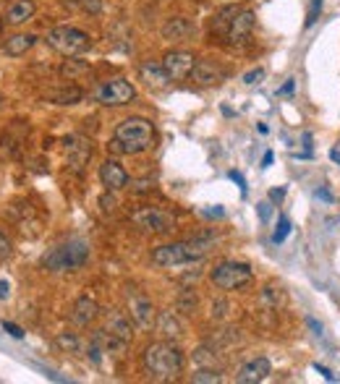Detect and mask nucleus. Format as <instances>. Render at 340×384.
Listing matches in <instances>:
<instances>
[{
  "mask_svg": "<svg viewBox=\"0 0 340 384\" xmlns=\"http://www.w3.org/2000/svg\"><path fill=\"white\" fill-rule=\"evenodd\" d=\"M0 298H8V282L0 280Z\"/></svg>",
  "mask_w": 340,
  "mask_h": 384,
  "instance_id": "44",
  "label": "nucleus"
},
{
  "mask_svg": "<svg viewBox=\"0 0 340 384\" xmlns=\"http://www.w3.org/2000/svg\"><path fill=\"white\" fill-rule=\"evenodd\" d=\"M314 369H317V372L322 374V376H325L328 382H335V374L330 372V369H325V366H319V363H314Z\"/></svg>",
  "mask_w": 340,
  "mask_h": 384,
  "instance_id": "40",
  "label": "nucleus"
},
{
  "mask_svg": "<svg viewBox=\"0 0 340 384\" xmlns=\"http://www.w3.org/2000/svg\"><path fill=\"white\" fill-rule=\"evenodd\" d=\"M66 157H69V165L73 173H82L87 160L92 157V144L82 136H71L66 139Z\"/></svg>",
  "mask_w": 340,
  "mask_h": 384,
  "instance_id": "16",
  "label": "nucleus"
},
{
  "mask_svg": "<svg viewBox=\"0 0 340 384\" xmlns=\"http://www.w3.org/2000/svg\"><path fill=\"white\" fill-rule=\"evenodd\" d=\"M306 322H309V327H312V329H314V332H322V324H317V322H314V319H306Z\"/></svg>",
  "mask_w": 340,
  "mask_h": 384,
  "instance_id": "46",
  "label": "nucleus"
},
{
  "mask_svg": "<svg viewBox=\"0 0 340 384\" xmlns=\"http://www.w3.org/2000/svg\"><path fill=\"white\" fill-rule=\"evenodd\" d=\"M100 316V303L94 301L92 295H79L73 306H71V322L76 327H89L97 322Z\"/></svg>",
  "mask_w": 340,
  "mask_h": 384,
  "instance_id": "15",
  "label": "nucleus"
},
{
  "mask_svg": "<svg viewBox=\"0 0 340 384\" xmlns=\"http://www.w3.org/2000/svg\"><path fill=\"white\" fill-rule=\"evenodd\" d=\"M212 246H215V235H194V238H186V241L157 246L152 251V264H157V267L191 264V262H199V259L210 254Z\"/></svg>",
  "mask_w": 340,
  "mask_h": 384,
  "instance_id": "3",
  "label": "nucleus"
},
{
  "mask_svg": "<svg viewBox=\"0 0 340 384\" xmlns=\"http://www.w3.org/2000/svg\"><path fill=\"white\" fill-rule=\"evenodd\" d=\"M100 207H102V212H113V207H116V199H113V196H110V199L102 196V199H100Z\"/></svg>",
  "mask_w": 340,
  "mask_h": 384,
  "instance_id": "37",
  "label": "nucleus"
},
{
  "mask_svg": "<svg viewBox=\"0 0 340 384\" xmlns=\"http://www.w3.org/2000/svg\"><path fill=\"white\" fill-rule=\"evenodd\" d=\"M160 63H163L165 73L170 76V82H184V79H188V73L194 68L197 58L188 50H170V53H165Z\"/></svg>",
  "mask_w": 340,
  "mask_h": 384,
  "instance_id": "11",
  "label": "nucleus"
},
{
  "mask_svg": "<svg viewBox=\"0 0 340 384\" xmlns=\"http://www.w3.org/2000/svg\"><path fill=\"white\" fill-rule=\"evenodd\" d=\"M262 301L267 303L270 309H278L283 301H285V295H283V291L280 288H275V285H267L265 291H262Z\"/></svg>",
  "mask_w": 340,
  "mask_h": 384,
  "instance_id": "27",
  "label": "nucleus"
},
{
  "mask_svg": "<svg viewBox=\"0 0 340 384\" xmlns=\"http://www.w3.org/2000/svg\"><path fill=\"white\" fill-rule=\"evenodd\" d=\"M283 199H285V188H272V191H270V201H278V204H280Z\"/></svg>",
  "mask_w": 340,
  "mask_h": 384,
  "instance_id": "39",
  "label": "nucleus"
},
{
  "mask_svg": "<svg viewBox=\"0 0 340 384\" xmlns=\"http://www.w3.org/2000/svg\"><path fill=\"white\" fill-rule=\"evenodd\" d=\"M84 11H92V13H100V3L97 0H82Z\"/></svg>",
  "mask_w": 340,
  "mask_h": 384,
  "instance_id": "38",
  "label": "nucleus"
},
{
  "mask_svg": "<svg viewBox=\"0 0 340 384\" xmlns=\"http://www.w3.org/2000/svg\"><path fill=\"white\" fill-rule=\"evenodd\" d=\"M154 327H157V332H160L165 340H181L184 338V327H181V322H178V316L173 314V311H163V314L157 316Z\"/></svg>",
  "mask_w": 340,
  "mask_h": 384,
  "instance_id": "22",
  "label": "nucleus"
},
{
  "mask_svg": "<svg viewBox=\"0 0 340 384\" xmlns=\"http://www.w3.org/2000/svg\"><path fill=\"white\" fill-rule=\"evenodd\" d=\"M35 45H37V35H13L3 42V53L11 55V58H21Z\"/></svg>",
  "mask_w": 340,
  "mask_h": 384,
  "instance_id": "21",
  "label": "nucleus"
},
{
  "mask_svg": "<svg viewBox=\"0 0 340 384\" xmlns=\"http://www.w3.org/2000/svg\"><path fill=\"white\" fill-rule=\"evenodd\" d=\"M139 76H141V82L147 84L150 89H165L168 82H170V76L165 73L163 63H152V60H144V63H141Z\"/></svg>",
  "mask_w": 340,
  "mask_h": 384,
  "instance_id": "19",
  "label": "nucleus"
},
{
  "mask_svg": "<svg viewBox=\"0 0 340 384\" xmlns=\"http://www.w3.org/2000/svg\"><path fill=\"white\" fill-rule=\"evenodd\" d=\"M45 39L55 53L66 58H76V55H84L87 50H92V37L79 26H55L47 32Z\"/></svg>",
  "mask_w": 340,
  "mask_h": 384,
  "instance_id": "5",
  "label": "nucleus"
},
{
  "mask_svg": "<svg viewBox=\"0 0 340 384\" xmlns=\"http://www.w3.org/2000/svg\"><path fill=\"white\" fill-rule=\"evenodd\" d=\"M191 3H199V6H202V3H207V0H191Z\"/></svg>",
  "mask_w": 340,
  "mask_h": 384,
  "instance_id": "48",
  "label": "nucleus"
},
{
  "mask_svg": "<svg viewBox=\"0 0 340 384\" xmlns=\"http://www.w3.org/2000/svg\"><path fill=\"white\" fill-rule=\"evenodd\" d=\"M251 267H249L247 262H233V259H225L220 264H215L210 272V280L212 285L217 288V291H238V288H244L249 280H251Z\"/></svg>",
  "mask_w": 340,
  "mask_h": 384,
  "instance_id": "6",
  "label": "nucleus"
},
{
  "mask_svg": "<svg viewBox=\"0 0 340 384\" xmlns=\"http://www.w3.org/2000/svg\"><path fill=\"white\" fill-rule=\"evenodd\" d=\"M288 233H291V220H288V217H280V222H278V230L272 233V241H275V244H283Z\"/></svg>",
  "mask_w": 340,
  "mask_h": 384,
  "instance_id": "30",
  "label": "nucleus"
},
{
  "mask_svg": "<svg viewBox=\"0 0 340 384\" xmlns=\"http://www.w3.org/2000/svg\"><path fill=\"white\" fill-rule=\"evenodd\" d=\"M126 303H129V316L131 322L139 327V329H152L157 322V311H154V303L139 291L126 293Z\"/></svg>",
  "mask_w": 340,
  "mask_h": 384,
  "instance_id": "9",
  "label": "nucleus"
},
{
  "mask_svg": "<svg viewBox=\"0 0 340 384\" xmlns=\"http://www.w3.org/2000/svg\"><path fill=\"white\" fill-rule=\"evenodd\" d=\"M11 256H13L11 238L6 235V230H0V259H11Z\"/></svg>",
  "mask_w": 340,
  "mask_h": 384,
  "instance_id": "31",
  "label": "nucleus"
},
{
  "mask_svg": "<svg viewBox=\"0 0 340 384\" xmlns=\"http://www.w3.org/2000/svg\"><path fill=\"white\" fill-rule=\"evenodd\" d=\"M55 342H58V348H63L66 353H82L84 350V340L79 338V335H73V332H60L58 338H55Z\"/></svg>",
  "mask_w": 340,
  "mask_h": 384,
  "instance_id": "26",
  "label": "nucleus"
},
{
  "mask_svg": "<svg viewBox=\"0 0 340 384\" xmlns=\"http://www.w3.org/2000/svg\"><path fill=\"white\" fill-rule=\"evenodd\" d=\"M178 311H184V314H191L194 309H197V295H194V291H184L181 295H178V303H176Z\"/></svg>",
  "mask_w": 340,
  "mask_h": 384,
  "instance_id": "28",
  "label": "nucleus"
},
{
  "mask_svg": "<svg viewBox=\"0 0 340 384\" xmlns=\"http://www.w3.org/2000/svg\"><path fill=\"white\" fill-rule=\"evenodd\" d=\"M131 222L144 233L154 235H165L170 230H176V217L168 210H160V207H139V210H134L131 212Z\"/></svg>",
  "mask_w": 340,
  "mask_h": 384,
  "instance_id": "7",
  "label": "nucleus"
},
{
  "mask_svg": "<svg viewBox=\"0 0 340 384\" xmlns=\"http://www.w3.org/2000/svg\"><path fill=\"white\" fill-rule=\"evenodd\" d=\"M259 217H262V220H267V217H270V204H267V201H262V204H259Z\"/></svg>",
  "mask_w": 340,
  "mask_h": 384,
  "instance_id": "41",
  "label": "nucleus"
},
{
  "mask_svg": "<svg viewBox=\"0 0 340 384\" xmlns=\"http://www.w3.org/2000/svg\"><path fill=\"white\" fill-rule=\"evenodd\" d=\"M26 136H29V126L24 120H13L8 131H3V152L8 149L11 154H16Z\"/></svg>",
  "mask_w": 340,
  "mask_h": 384,
  "instance_id": "20",
  "label": "nucleus"
},
{
  "mask_svg": "<svg viewBox=\"0 0 340 384\" xmlns=\"http://www.w3.org/2000/svg\"><path fill=\"white\" fill-rule=\"evenodd\" d=\"M238 11H241L238 6H223L220 11L212 16V21H210V37H225L228 26H231V19H233Z\"/></svg>",
  "mask_w": 340,
  "mask_h": 384,
  "instance_id": "25",
  "label": "nucleus"
},
{
  "mask_svg": "<svg viewBox=\"0 0 340 384\" xmlns=\"http://www.w3.org/2000/svg\"><path fill=\"white\" fill-rule=\"evenodd\" d=\"M160 35H163V39H170V42H186V39L197 35V24L186 19V16H170L163 24Z\"/></svg>",
  "mask_w": 340,
  "mask_h": 384,
  "instance_id": "14",
  "label": "nucleus"
},
{
  "mask_svg": "<svg viewBox=\"0 0 340 384\" xmlns=\"http://www.w3.org/2000/svg\"><path fill=\"white\" fill-rule=\"evenodd\" d=\"M191 382H223V376L215 369H199V372H194Z\"/></svg>",
  "mask_w": 340,
  "mask_h": 384,
  "instance_id": "29",
  "label": "nucleus"
},
{
  "mask_svg": "<svg viewBox=\"0 0 340 384\" xmlns=\"http://www.w3.org/2000/svg\"><path fill=\"white\" fill-rule=\"evenodd\" d=\"M186 358L173 340H160L147 345L141 353V369L152 382H170L178 379V374L184 372Z\"/></svg>",
  "mask_w": 340,
  "mask_h": 384,
  "instance_id": "1",
  "label": "nucleus"
},
{
  "mask_svg": "<svg viewBox=\"0 0 340 384\" xmlns=\"http://www.w3.org/2000/svg\"><path fill=\"white\" fill-rule=\"evenodd\" d=\"M254 24H257V16H254V11H249V8H244V11H238L231 19V26H228V32H225V45L228 47H244L249 42V37H251V32H254Z\"/></svg>",
  "mask_w": 340,
  "mask_h": 384,
  "instance_id": "10",
  "label": "nucleus"
},
{
  "mask_svg": "<svg viewBox=\"0 0 340 384\" xmlns=\"http://www.w3.org/2000/svg\"><path fill=\"white\" fill-rule=\"evenodd\" d=\"M3 329H6V332H11L13 338H24V332H21V329H19V327H16V324H11V322H3Z\"/></svg>",
  "mask_w": 340,
  "mask_h": 384,
  "instance_id": "36",
  "label": "nucleus"
},
{
  "mask_svg": "<svg viewBox=\"0 0 340 384\" xmlns=\"http://www.w3.org/2000/svg\"><path fill=\"white\" fill-rule=\"evenodd\" d=\"M225 309H228V303H225V301H215V303H212V316H217V319H223V316L228 314Z\"/></svg>",
  "mask_w": 340,
  "mask_h": 384,
  "instance_id": "35",
  "label": "nucleus"
},
{
  "mask_svg": "<svg viewBox=\"0 0 340 384\" xmlns=\"http://www.w3.org/2000/svg\"><path fill=\"white\" fill-rule=\"evenodd\" d=\"M89 262V244L82 238H71L69 244L55 246L50 254H45L42 267L50 272H73L82 269Z\"/></svg>",
  "mask_w": 340,
  "mask_h": 384,
  "instance_id": "4",
  "label": "nucleus"
},
{
  "mask_svg": "<svg viewBox=\"0 0 340 384\" xmlns=\"http://www.w3.org/2000/svg\"><path fill=\"white\" fill-rule=\"evenodd\" d=\"M84 92L79 86H73V84H63L58 89H53V92L47 94V100L53 102V105H76V102H82Z\"/></svg>",
  "mask_w": 340,
  "mask_h": 384,
  "instance_id": "24",
  "label": "nucleus"
},
{
  "mask_svg": "<svg viewBox=\"0 0 340 384\" xmlns=\"http://www.w3.org/2000/svg\"><path fill=\"white\" fill-rule=\"evenodd\" d=\"M131 100H136V86L126 79H110L94 89V102H100L102 107H123Z\"/></svg>",
  "mask_w": 340,
  "mask_h": 384,
  "instance_id": "8",
  "label": "nucleus"
},
{
  "mask_svg": "<svg viewBox=\"0 0 340 384\" xmlns=\"http://www.w3.org/2000/svg\"><path fill=\"white\" fill-rule=\"evenodd\" d=\"M270 165H272V152H267L265 160H262V167H270Z\"/></svg>",
  "mask_w": 340,
  "mask_h": 384,
  "instance_id": "45",
  "label": "nucleus"
},
{
  "mask_svg": "<svg viewBox=\"0 0 340 384\" xmlns=\"http://www.w3.org/2000/svg\"><path fill=\"white\" fill-rule=\"evenodd\" d=\"M105 329L110 332V335L126 340V342L134 340V322H131V316L123 314V311H107Z\"/></svg>",
  "mask_w": 340,
  "mask_h": 384,
  "instance_id": "18",
  "label": "nucleus"
},
{
  "mask_svg": "<svg viewBox=\"0 0 340 384\" xmlns=\"http://www.w3.org/2000/svg\"><path fill=\"white\" fill-rule=\"evenodd\" d=\"M319 11H322V0H312V8H309V16H306V26H312V24L317 21Z\"/></svg>",
  "mask_w": 340,
  "mask_h": 384,
  "instance_id": "33",
  "label": "nucleus"
},
{
  "mask_svg": "<svg viewBox=\"0 0 340 384\" xmlns=\"http://www.w3.org/2000/svg\"><path fill=\"white\" fill-rule=\"evenodd\" d=\"M272 372V363L265 358V356H259V358H251L249 363H244L241 369H238V376H235V382L238 384H257V382H265Z\"/></svg>",
  "mask_w": 340,
  "mask_h": 384,
  "instance_id": "17",
  "label": "nucleus"
},
{
  "mask_svg": "<svg viewBox=\"0 0 340 384\" xmlns=\"http://www.w3.org/2000/svg\"><path fill=\"white\" fill-rule=\"evenodd\" d=\"M291 92H294V82H285L280 86V92H278V94H291Z\"/></svg>",
  "mask_w": 340,
  "mask_h": 384,
  "instance_id": "43",
  "label": "nucleus"
},
{
  "mask_svg": "<svg viewBox=\"0 0 340 384\" xmlns=\"http://www.w3.org/2000/svg\"><path fill=\"white\" fill-rule=\"evenodd\" d=\"M154 139H157V134H154L152 120L134 116L118 123L107 149L116 152V154H141V152L152 149Z\"/></svg>",
  "mask_w": 340,
  "mask_h": 384,
  "instance_id": "2",
  "label": "nucleus"
},
{
  "mask_svg": "<svg viewBox=\"0 0 340 384\" xmlns=\"http://www.w3.org/2000/svg\"><path fill=\"white\" fill-rule=\"evenodd\" d=\"M76 71H87V63H79V60H69V63H63L60 73H63V76H71V73H76Z\"/></svg>",
  "mask_w": 340,
  "mask_h": 384,
  "instance_id": "32",
  "label": "nucleus"
},
{
  "mask_svg": "<svg viewBox=\"0 0 340 384\" xmlns=\"http://www.w3.org/2000/svg\"><path fill=\"white\" fill-rule=\"evenodd\" d=\"M262 79H265V68H254L244 76V84H257V82H262Z\"/></svg>",
  "mask_w": 340,
  "mask_h": 384,
  "instance_id": "34",
  "label": "nucleus"
},
{
  "mask_svg": "<svg viewBox=\"0 0 340 384\" xmlns=\"http://www.w3.org/2000/svg\"><path fill=\"white\" fill-rule=\"evenodd\" d=\"M0 107H3V97H0Z\"/></svg>",
  "mask_w": 340,
  "mask_h": 384,
  "instance_id": "49",
  "label": "nucleus"
},
{
  "mask_svg": "<svg viewBox=\"0 0 340 384\" xmlns=\"http://www.w3.org/2000/svg\"><path fill=\"white\" fill-rule=\"evenodd\" d=\"M330 157H332L335 163H340V152H338V149H332V152H330Z\"/></svg>",
  "mask_w": 340,
  "mask_h": 384,
  "instance_id": "47",
  "label": "nucleus"
},
{
  "mask_svg": "<svg viewBox=\"0 0 340 384\" xmlns=\"http://www.w3.org/2000/svg\"><path fill=\"white\" fill-rule=\"evenodd\" d=\"M100 183L105 186V191H123L129 186V173L123 170V165L118 160H105L100 165Z\"/></svg>",
  "mask_w": 340,
  "mask_h": 384,
  "instance_id": "13",
  "label": "nucleus"
},
{
  "mask_svg": "<svg viewBox=\"0 0 340 384\" xmlns=\"http://www.w3.org/2000/svg\"><path fill=\"white\" fill-rule=\"evenodd\" d=\"M231 178H233L235 183L241 186V191H247V183H244V178H241V173H235V170H233V173H231Z\"/></svg>",
  "mask_w": 340,
  "mask_h": 384,
  "instance_id": "42",
  "label": "nucleus"
},
{
  "mask_svg": "<svg viewBox=\"0 0 340 384\" xmlns=\"http://www.w3.org/2000/svg\"><path fill=\"white\" fill-rule=\"evenodd\" d=\"M188 79L194 84H199V86H215V84L228 79V71L220 63H215V60H197L191 73H188Z\"/></svg>",
  "mask_w": 340,
  "mask_h": 384,
  "instance_id": "12",
  "label": "nucleus"
},
{
  "mask_svg": "<svg viewBox=\"0 0 340 384\" xmlns=\"http://www.w3.org/2000/svg\"><path fill=\"white\" fill-rule=\"evenodd\" d=\"M35 3L32 0H16L11 8H8V13H6V24H11V26H21V24H26L32 16H35Z\"/></svg>",
  "mask_w": 340,
  "mask_h": 384,
  "instance_id": "23",
  "label": "nucleus"
}]
</instances>
